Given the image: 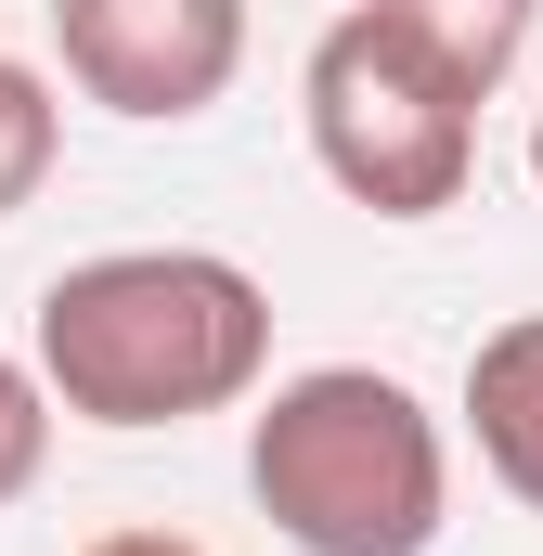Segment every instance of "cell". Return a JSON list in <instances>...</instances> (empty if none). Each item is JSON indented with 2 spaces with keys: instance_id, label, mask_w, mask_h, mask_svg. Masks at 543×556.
<instances>
[{
  "instance_id": "ba28073f",
  "label": "cell",
  "mask_w": 543,
  "mask_h": 556,
  "mask_svg": "<svg viewBox=\"0 0 543 556\" xmlns=\"http://www.w3.org/2000/svg\"><path fill=\"white\" fill-rule=\"evenodd\" d=\"M39 466H52V389H39V363L0 350V505H26Z\"/></svg>"
},
{
  "instance_id": "7a4b0ae2",
  "label": "cell",
  "mask_w": 543,
  "mask_h": 556,
  "mask_svg": "<svg viewBox=\"0 0 543 556\" xmlns=\"http://www.w3.org/2000/svg\"><path fill=\"white\" fill-rule=\"evenodd\" d=\"M247 492L298 556H427L453 518V440L376 363H311L247 415Z\"/></svg>"
},
{
  "instance_id": "30bf717a",
  "label": "cell",
  "mask_w": 543,
  "mask_h": 556,
  "mask_svg": "<svg viewBox=\"0 0 543 556\" xmlns=\"http://www.w3.org/2000/svg\"><path fill=\"white\" fill-rule=\"evenodd\" d=\"M531 181H543V117H531Z\"/></svg>"
},
{
  "instance_id": "5b68a950",
  "label": "cell",
  "mask_w": 543,
  "mask_h": 556,
  "mask_svg": "<svg viewBox=\"0 0 543 556\" xmlns=\"http://www.w3.org/2000/svg\"><path fill=\"white\" fill-rule=\"evenodd\" d=\"M466 427H479V466L543 518V311L492 324L466 350Z\"/></svg>"
},
{
  "instance_id": "3957f363",
  "label": "cell",
  "mask_w": 543,
  "mask_h": 556,
  "mask_svg": "<svg viewBox=\"0 0 543 556\" xmlns=\"http://www.w3.org/2000/svg\"><path fill=\"white\" fill-rule=\"evenodd\" d=\"M298 117H311L324 181L350 207H376V220H440L466 194V168H479V104L440 78V52L414 39L389 0H350L311 39Z\"/></svg>"
},
{
  "instance_id": "277c9868",
  "label": "cell",
  "mask_w": 543,
  "mask_h": 556,
  "mask_svg": "<svg viewBox=\"0 0 543 556\" xmlns=\"http://www.w3.org/2000/svg\"><path fill=\"white\" fill-rule=\"evenodd\" d=\"M52 52L104 117H207L247 65V0H52Z\"/></svg>"
},
{
  "instance_id": "6da1fadb",
  "label": "cell",
  "mask_w": 543,
  "mask_h": 556,
  "mask_svg": "<svg viewBox=\"0 0 543 556\" xmlns=\"http://www.w3.org/2000/svg\"><path fill=\"white\" fill-rule=\"evenodd\" d=\"M52 415L78 427H194L272 376V285L220 247H104L39 285L26 337Z\"/></svg>"
},
{
  "instance_id": "9c48e42d",
  "label": "cell",
  "mask_w": 543,
  "mask_h": 556,
  "mask_svg": "<svg viewBox=\"0 0 543 556\" xmlns=\"http://www.w3.org/2000/svg\"><path fill=\"white\" fill-rule=\"evenodd\" d=\"M91 556H207V544H181V531H104Z\"/></svg>"
},
{
  "instance_id": "52a82bcc",
  "label": "cell",
  "mask_w": 543,
  "mask_h": 556,
  "mask_svg": "<svg viewBox=\"0 0 543 556\" xmlns=\"http://www.w3.org/2000/svg\"><path fill=\"white\" fill-rule=\"evenodd\" d=\"M52 155H65V104H52V78H39L26 52H0V220L39 207Z\"/></svg>"
},
{
  "instance_id": "8992f818",
  "label": "cell",
  "mask_w": 543,
  "mask_h": 556,
  "mask_svg": "<svg viewBox=\"0 0 543 556\" xmlns=\"http://www.w3.org/2000/svg\"><path fill=\"white\" fill-rule=\"evenodd\" d=\"M389 13L440 52V78H453L466 104H492V91L518 78V52H531V13H543V0H389Z\"/></svg>"
}]
</instances>
